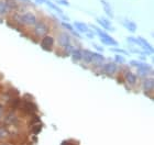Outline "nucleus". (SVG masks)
Listing matches in <instances>:
<instances>
[{"mask_svg":"<svg viewBox=\"0 0 154 145\" xmlns=\"http://www.w3.org/2000/svg\"><path fill=\"white\" fill-rule=\"evenodd\" d=\"M60 17H61V18L64 20V21H69V18H68V17H66V16H64V13H63V14H60Z\"/></svg>","mask_w":154,"mask_h":145,"instance_id":"30","label":"nucleus"},{"mask_svg":"<svg viewBox=\"0 0 154 145\" xmlns=\"http://www.w3.org/2000/svg\"><path fill=\"white\" fill-rule=\"evenodd\" d=\"M33 26H34V29H33L34 34L39 38H42L44 35H46V33L49 32V26L44 21H37Z\"/></svg>","mask_w":154,"mask_h":145,"instance_id":"1","label":"nucleus"},{"mask_svg":"<svg viewBox=\"0 0 154 145\" xmlns=\"http://www.w3.org/2000/svg\"><path fill=\"white\" fill-rule=\"evenodd\" d=\"M101 68H102V71L107 74V75H113L116 71H117L118 67L116 63H106L101 65Z\"/></svg>","mask_w":154,"mask_h":145,"instance_id":"4","label":"nucleus"},{"mask_svg":"<svg viewBox=\"0 0 154 145\" xmlns=\"http://www.w3.org/2000/svg\"><path fill=\"white\" fill-rule=\"evenodd\" d=\"M97 22L101 25V28L104 30H108V31H115L113 28H111L110 21L107 19V18H97Z\"/></svg>","mask_w":154,"mask_h":145,"instance_id":"9","label":"nucleus"},{"mask_svg":"<svg viewBox=\"0 0 154 145\" xmlns=\"http://www.w3.org/2000/svg\"><path fill=\"white\" fill-rule=\"evenodd\" d=\"M72 33H73V34H74V35H75V36H76V38H81V36H80V34H79V33H77V32L75 31V30H74V31H73V32H72Z\"/></svg>","mask_w":154,"mask_h":145,"instance_id":"32","label":"nucleus"},{"mask_svg":"<svg viewBox=\"0 0 154 145\" xmlns=\"http://www.w3.org/2000/svg\"><path fill=\"white\" fill-rule=\"evenodd\" d=\"M64 49H65V51H66V53H68V54H69V55H71V53H72V51L74 50V47H73V45H67V46H65V47H64Z\"/></svg>","mask_w":154,"mask_h":145,"instance_id":"26","label":"nucleus"},{"mask_svg":"<svg viewBox=\"0 0 154 145\" xmlns=\"http://www.w3.org/2000/svg\"><path fill=\"white\" fill-rule=\"evenodd\" d=\"M40 131H41V125L37 126V127H34V131H33V132L35 133V134H37V133L40 132Z\"/></svg>","mask_w":154,"mask_h":145,"instance_id":"31","label":"nucleus"},{"mask_svg":"<svg viewBox=\"0 0 154 145\" xmlns=\"http://www.w3.org/2000/svg\"><path fill=\"white\" fill-rule=\"evenodd\" d=\"M86 36L88 38H90V40H92V38H95V34L92 33V32H90V31H88V32H86Z\"/></svg>","mask_w":154,"mask_h":145,"instance_id":"27","label":"nucleus"},{"mask_svg":"<svg viewBox=\"0 0 154 145\" xmlns=\"http://www.w3.org/2000/svg\"><path fill=\"white\" fill-rule=\"evenodd\" d=\"M127 41L131 43V44L133 45H139V41H138V38H133V36H129V38H127Z\"/></svg>","mask_w":154,"mask_h":145,"instance_id":"24","label":"nucleus"},{"mask_svg":"<svg viewBox=\"0 0 154 145\" xmlns=\"http://www.w3.org/2000/svg\"><path fill=\"white\" fill-rule=\"evenodd\" d=\"M53 44H54V38L51 35H44L41 41V47L45 51H52L53 49Z\"/></svg>","mask_w":154,"mask_h":145,"instance_id":"3","label":"nucleus"},{"mask_svg":"<svg viewBox=\"0 0 154 145\" xmlns=\"http://www.w3.org/2000/svg\"><path fill=\"white\" fill-rule=\"evenodd\" d=\"M45 5L47 7H50L51 9H53L54 11H56V12L58 13V14H63V11H62V9L60 8V7L57 6L56 3H54L53 1H50V0H46L45 1Z\"/></svg>","mask_w":154,"mask_h":145,"instance_id":"17","label":"nucleus"},{"mask_svg":"<svg viewBox=\"0 0 154 145\" xmlns=\"http://www.w3.org/2000/svg\"><path fill=\"white\" fill-rule=\"evenodd\" d=\"M71 56L73 58L74 62H79L81 59V50L79 49H74L71 53Z\"/></svg>","mask_w":154,"mask_h":145,"instance_id":"15","label":"nucleus"},{"mask_svg":"<svg viewBox=\"0 0 154 145\" xmlns=\"http://www.w3.org/2000/svg\"><path fill=\"white\" fill-rule=\"evenodd\" d=\"M35 1H37V3L41 5V3H45V1H46V0H35Z\"/></svg>","mask_w":154,"mask_h":145,"instance_id":"33","label":"nucleus"},{"mask_svg":"<svg viewBox=\"0 0 154 145\" xmlns=\"http://www.w3.org/2000/svg\"><path fill=\"white\" fill-rule=\"evenodd\" d=\"M92 52H90L89 50H84L81 51V59H84V62L87 64L92 63Z\"/></svg>","mask_w":154,"mask_h":145,"instance_id":"12","label":"nucleus"},{"mask_svg":"<svg viewBox=\"0 0 154 145\" xmlns=\"http://www.w3.org/2000/svg\"><path fill=\"white\" fill-rule=\"evenodd\" d=\"M19 1H21L22 3H25V5H32V1L31 0H19Z\"/></svg>","mask_w":154,"mask_h":145,"instance_id":"29","label":"nucleus"},{"mask_svg":"<svg viewBox=\"0 0 154 145\" xmlns=\"http://www.w3.org/2000/svg\"><path fill=\"white\" fill-rule=\"evenodd\" d=\"M62 145H71V144H69L68 142H63V143H62Z\"/></svg>","mask_w":154,"mask_h":145,"instance_id":"34","label":"nucleus"},{"mask_svg":"<svg viewBox=\"0 0 154 145\" xmlns=\"http://www.w3.org/2000/svg\"><path fill=\"white\" fill-rule=\"evenodd\" d=\"M8 8L6 6V2L5 0H0V16H6L8 13Z\"/></svg>","mask_w":154,"mask_h":145,"instance_id":"20","label":"nucleus"},{"mask_svg":"<svg viewBox=\"0 0 154 145\" xmlns=\"http://www.w3.org/2000/svg\"><path fill=\"white\" fill-rule=\"evenodd\" d=\"M6 2V6L8 8V10H17L19 7H18V1L17 0H5Z\"/></svg>","mask_w":154,"mask_h":145,"instance_id":"16","label":"nucleus"},{"mask_svg":"<svg viewBox=\"0 0 154 145\" xmlns=\"http://www.w3.org/2000/svg\"><path fill=\"white\" fill-rule=\"evenodd\" d=\"M92 61H95L96 63H101V62H104V61H105V56H104V55H101V54H99V53H95V52H92Z\"/></svg>","mask_w":154,"mask_h":145,"instance_id":"18","label":"nucleus"},{"mask_svg":"<svg viewBox=\"0 0 154 145\" xmlns=\"http://www.w3.org/2000/svg\"><path fill=\"white\" fill-rule=\"evenodd\" d=\"M56 3L60 5V6H64V7H69L71 3L68 2L67 0H56Z\"/></svg>","mask_w":154,"mask_h":145,"instance_id":"25","label":"nucleus"},{"mask_svg":"<svg viewBox=\"0 0 154 145\" xmlns=\"http://www.w3.org/2000/svg\"><path fill=\"white\" fill-rule=\"evenodd\" d=\"M110 51H111V52H115V53H120V54H126V55H129V54H128V52H127L126 50H122V49H116V47H113V49H112V47H111Z\"/></svg>","mask_w":154,"mask_h":145,"instance_id":"23","label":"nucleus"},{"mask_svg":"<svg viewBox=\"0 0 154 145\" xmlns=\"http://www.w3.org/2000/svg\"><path fill=\"white\" fill-rule=\"evenodd\" d=\"M100 1V3L102 5V7H104V10H105V13L108 16V18L109 19H113V10H112V7H111V5L107 1V0H99Z\"/></svg>","mask_w":154,"mask_h":145,"instance_id":"6","label":"nucleus"},{"mask_svg":"<svg viewBox=\"0 0 154 145\" xmlns=\"http://www.w3.org/2000/svg\"><path fill=\"white\" fill-rule=\"evenodd\" d=\"M124 79L127 80V82L131 85V86H133V85H136V76L132 73V71H126V74H124Z\"/></svg>","mask_w":154,"mask_h":145,"instance_id":"11","label":"nucleus"},{"mask_svg":"<svg viewBox=\"0 0 154 145\" xmlns=\"http://www.w3.org/2000/svg\"><path fill=\"white\" fill-rule=\"evenodd\" d=\"M35 22H37V17L32 12H25L23 14H20V19H19L20 24L34 25Z\"/></svg>","mask_w":154,"mask_h":145,"instance_id":"2","label":"nucleus"},{"mask_svg":"<svg viewBox=\"0 0 154 145\" xmlns=\"http://www.w3.org/2000/svg\"><path fill=\"white\" fill-rule=\"evenodd\" d=\"M73 26H74V29H76L80 33H86V32L90 31L89 28H88V24L84 23V22H79V21H75Z\"/></svg>","mask_w":154,"mask_h":145,"instance_id":"10","label":"nucleus"},{"mask_svg":"<svg viewBox=\"0 0 154 145\" xmlns=\"http://www.w3.org/2000/svg\"><path fill=\"white\" fill-rule=\"evenodd\" d=\"M143 89L145 91H153L154 89V80L152 78H147L143 82Z\"/></svg>","mask_w":154,"mask_h":145,"instance_id":"13","label":"nucleus"},{"mask_svg":"<svg viewBox=\"0 0 154 145\" xmlns=\"http://www.w3.org/2000/svg\"><path fill=\"white\" fill-rule=\"evenodd\" d=\"M122 25L128 30V31L131 32V33H134V32L136 31V29H138V25H136V22H133L132 20H130V19H123Z\"/></svg>","mask_w":154,"mask_h":145,"instance_id":"5","label":"nucleus"},{"mask_svg":"<svg viewBox=\"0 0 154 145\" xmlns=\"http://www.w3.org/2000/svg\"><path fill=\"white\" fill-rule=\"evenodd\" d=\"M24 106H25L24 107L25 111H26V112H29V113H31V114H33L34 112H37V105H35V103H33V102H26Z\"/></svg>","mask_w":154,"mask_h":145,"instance_id":"14","label":"nucleus"},{"mask_svg":"<svg viewBox=\"0 0 154 145\" xmlns=\"http://www.w3.org/2000/svg\"><path fill=\"white\" fill-rule=\"evenodd\" d=\"M92 46H94V47H95V49H96V50H97V51H99V52H102V51H104V47H100L99 45L95 44V43L92 44Z\"/></svg>","mask_w":154,"mask_h":145,"instance_id":"28","label":"nucleus"},{"mask_svg":"<svg viewBox=\"0 0 154 145\" xmlns=\"http://www.w3.org/2000/svg\"><path fill=\"white\" fill-rule=\"evenodd\" d=\"M58 43L61 46L63 47H65V46H67V45L71 44V36H69V34L68 33H65V32H63L60 34V36H58Z\"/></svg>","mask_w":154,"mask_h":145,"instance_id":"8","label":"nucleus"},{"mask_svg":"<svg viewBox=\"0 0 154 145\" xmlns=\"http://www.w3.org/2000/svg\"><path fill=\"white\" fill-rule=\"evenodd\" d=\"M130 64H131L132 66L136 67V68H149V67H150L148 64L141 63V62H139V61H131Z\"/></svg>","mask_w":154,"mask_h":145,"instance_id":"19","label":"nucleus"},{"mask_svg":"<svg viewBox=\"0 0 154 145\" xmlns=\"http://www.w3.org/2000/svg\"><path fill=\"white\" fill-rule=\"evenodd\" d=\"M61 24H62V26H63L64 29H66V30H68V31H69V32H73V31H74V30H75L74 26H73V25H72V24H69L68 22H62Z\"/></svg>","mask_w":154,"mask_h":145,"instance_id":"22","label":"nucleus"},{"mask_svg":"<svg viewBox=\"0 0 154 145\" xmlns=\"http://www.w3.org/2000/svg\"><path fill=\"white\" fill-rule=\"evenodd\" d=\"M100 41H101V43L105 45H113V46H118V42L115 40V38L110 36L108 33H105L104 34V36L102 38H100Z\"/></svg>","mask_w":154,"mask_h":145,"instance_id":"7","label":"nucleus"},{"mask_svg":"<svg viewBox=\"0 0 154 145\" xmlns=\"http://www.w3.org/2000/svg\"><path fill=\"white\" fill-rule=\"evenodd\" d=\"M115 62L117 64H121V65H122V64L126 63V59H124V57L121 56L120 54H117V55L115 56Z\"/></svg>","mask_w":154,"mask_h":145,"instance_id":"21","label":"nucleus"}]
</instances>
